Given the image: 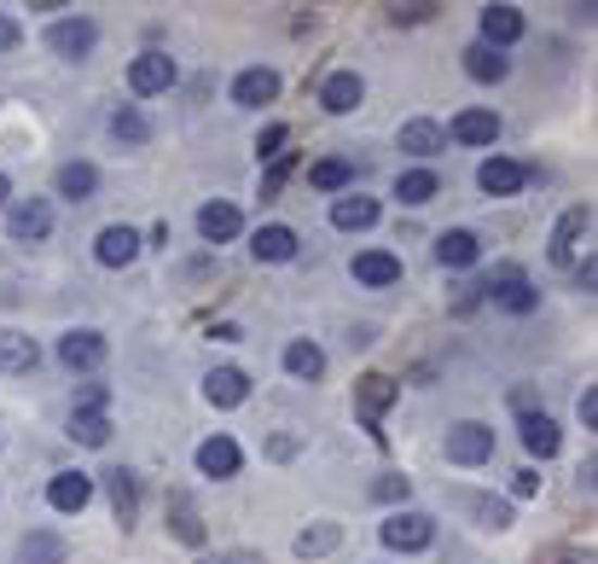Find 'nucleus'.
<instances>
[{"label": "nucleus", "mask_w": 598, "mask_h": 564, "mask_svg": "<svg viewBox=\"0 0 598 564\" xmlns=\"http://www.w3.org/2000/svg\"><path fill=\"white\" fill-rule=\"evenodd\" d=\"M378 536H384V547H396V553H424V547L436 541V518L431 512H389Z\"/></svg>", "instance_id": "f257e3e1"}, {"label": "nucleus", "mask_w": 598, "mask_h": 564, "mask_svg": "<svg viewBox=\"0 0 598 564\" xmlns=\"http://www.w3.org/2000/svg\"><path fill=\"white\" fill-rule=\"evenodd\" d=\"M448 459L453 466H483V459H494V431L483 419H465L448 431Z\"/></svg>", "instance_id": "f03ea898"}, {"label": "nucleus", "mask_w": 598, "mask_h": 564, "mask_svg": "<svg viewBox=\"0 0 598 564\" xmlns=\"http://www.w3.org/2000/svg\"><path fill=\"white\" fill-rule=\"evenodd\" d=\"M7 233L24 238V245L47 238V233H53V204H47V198H18V204L7 210Z\"/></svg>", "instance_id": "7ed1b4c3"}, {"label": "nucleus", "mask_w": 598, "mask_h": 564, "mask_svg": "<svg viewBox=\"0 0 598 564\" xmlns=\"http://www.w3.org/2000/svg\"><path fill=\"white\" fill-rule=\"evenodd\" d=\"M476 292H488V297L500 303V309H511V315H528V309H535V303H540V292H535V285L523 280L518 268H500V273H494V280H488V285H476Z\"/></svg>", "instance_id": "20e7f679"}, {"label": "nucleus", "mask_w": 598, "mask_h": 564, "mask_svg": "<svg viewBox=\"0 0 598 564\" xmlns=\"http://www.w3.org/2000/svg\"><path fill=\"white\" fill-rule=\"evenodd\" d=\"M94 41H99L94 19H59L53 29H47V47H53L59 59H88V53H94Z\"/></svg>", "instance_id": "39448f33"}, {"label": "nucleus", "mask_w": 598, "mask_h": 564, "mask_svg": "<svg viewBox=\"0 0 598 564\" xmlns=\"http://www.w3.org/2000/svg\"><path fill=\"white\" fill-rule=\"evenodd\" d=\"M128 88L140 94V99L175 88V59H169V53H140V59L128 64Z\"/></svg>", "instance_id": "423d86ee"}, {"label": "nucleus", "mask_w": 598, "mask_h": 564, "mask_svg": "<svg viewBox=\"0 0 598 564\" xmlns=\"http://www.w3.org/2000/svg\"><path fill=\"white\" fill-rule=\"evenodd\" d=\"M593 228V210L587 204H575V210H563V221L552 228V245H546V256H552V268H570L575 262V238Z\"/></svg>", "instance_id": "0eeeda50"}, {"label": "nucleus", "mask_w": 598, "mask_h": 564, "mask_svg": "<svg viewBox=\"0 0 598 564\" xmlns=\"http://www.w3.org/2000/svg\"><path fill=\"white\" fill-rule=\"evenodd\" d=\"M94 256H99V268H128L134 256H140V233L123 228V221H111V228L94 238Z\"/></svg>", "instance_id": "6e6552de"}, {"label": "nucleus", "mask_w": 598, "mask_h": 564, "mask_svg": "<svg viewBox=\"0 0 598 564\" xmlns=\"http://www.w3.org/2000/svg\"><path fill=\"white\" fill-rule=\"evenodd\" d=\"M59 361L71 367V372H94L99 361H105V338L88 332V327H82V332H64V338H59Z\"/></svg>", "instance_id": "1a4fd4ad"}, {"label": "nucleus", "mask_w": 598, "mask_h": 564, "mask_svg": "<svg viewBox=\"0 0 598 564\" xmlns=\"http://www.w3.org/2000/svg\"><path fill=\"white\" fill-rule=\"evenodd\" d=\"M396 396H401V384L384 379V372H366V379L354 384V402H361V419H366V425H378L389 407H396Z\"/></svg>", "instance_id": "9d476101"}, {"label": "nucleus", "mask_w": 598, "mask_h": 564, "mask_svg": "<svg viewBox=\"0 0 598 564\" xmlns=\"http://www.w3.org/2000/svg\"><path fill=\"white\" fill-rule=\"evenodd\" d=\"M361 94H366V82L354 71H332L326 82H320V106H326L332 117H349L354 106H361Z\"/></svg>", "instance_id": "9b49d317"}, {"label": "nucleus", "mask_w": 598, "mask_h": 564, "mask_svg": "<svg viewBox=\"0 0 598 564\" xmlns=\"http://www.w3.org/2000/svg\"><path fill=\"white\" fill-rule=\"evenodd\" d=\"M238 228H245V216H238V204H227V198H215V204H203V210H198V233L210 238V245L238 238Z\"/></svg>", "instance_id": "f8f14e48"}, {"label": "nucleus", "mask_w": 598, "mask_h": 564, "mask_svg": "<svg viewBox=\"0 0 598 564\" xmlns=\"http://www.w3.org/2000/svg\"><path fill=\"white\" fill-rule=\"evenodd\" d=\"M47 501H53V512H82L94 501V477L88 471H59L53 483H47Z\"/></svg>", "instance_id": "ddd939ff"}, {"label": "nucleus", "mask_w": 598, "mask_h": 564, "mask_svg": "<svg viewBox=\"0 0 598 564\" xmlns=\"http://www.w3.org/2000/svg\"><path fill=\"white\" fill-rule=\"evenodd\" d=\"M518 36H523V12L518 7H483V47L506 53Z\"/></svg>", "instance_id": "4468645a"}, {"label": "nucleus", "mask_w": 598, "mask_h": 564, "mask_svg": "<svg viewBox=\"0 0 598 564\" xmlns=\"http://www.w3.org/2000/svg\"><path fill=\"white\" fill-rule=\"evenodd\" d=\"M523 181H528V169H523V163H511V158H488L483 169H476V186H483L488 198H506V193H518Z\"/></svg>", "instance_id": "2eb2a0df"}, {"label": "nucleus", "mask_w": 598, "mask_h": 564, "mask_svg": "<svg viewBox=\"0 0 598 564\" xmlns=\"http://www.w3.org/2000/svg\"><path fill=\"white\" fill-rule=\"evenodd\" d=\"M238 466H245V454H238V442H233V437H210V442H198V471H203V477H233Z\"/></svg>", "instance_id": "dca6fc26"}, {"label": "nucleus", "mask_w": 598, "mask_h": 564, "mask_svg": "<svg viewBox=\"0 0 598 564\" xmlns=\"http://www.w3.org/2000/svg\"><path fill=\"white\" fill-rule=\"evenodd\" d=\"M250 256H256V262H290V256H297V233L279 228V221H273V228H256Z\"/></svg>", "instance_id": "f3484780"}, {"label": "nucleus", "mask_w": 598, "mask_h": 564, "mask_svg": "<svg viewBox=\"0 0 598 564\" xmlns=\"http://www.w3.org/2000/svg\"><path fill=\"white\" fill-rule=\"evenodd\" d=\"M476 256H483V238L465 233V228H453V233L436 238V262H441V268H471Z\"/></svg>", "instance_id": "a211bd4d"}, {"label": "nucleus", "mask_w": 598, "mask_h": 564, "mask_svg": "<svg viewBox=\"0 0 598 564\" xmlns=\"http://www.w3.org/2000/svg\"><path fill=\"white\" fill-rule=\"evenodd\" d=\"M203 396H210L215 407H238V402L250 396V379L238 367H215L210 379H203Z\"/></svg>", "instance_id": "6ab92c4d"}, {"label": "nucleus", "mask_w": 598, "mask_h": 564, "mask_svg": "<svg viewBox=\"0 0 598 564\" xmlns=\"http://www.w3.org/2000/svg\"><path fill=\"white\" fill-rule=\"evenodd\" d=\"M273 94H279V76H273L267 64H256V71H245L233 82V106H267Z\"/></svg>", "instance_id": "aec40b11"}, {"label": "nucleus", "mask_w": 598, "mask_h": 564, "mask_svg": "<svg viewBox=\"0 0 598 564\" xmlns=\"http://www.w3.org/2000/svg\"><path fill=\"white\" fill-rule=\"evenodd\" d=\"M453 140L494 146V140H500V117H494V111H459V117H453Z\"/></svg>", "instance_id": "412c9836"}, {"label": "nucleus", "mask_w": 598, "mask_h": 564, "mask_svg": "<svg viewBox=\"0 0 598 564\" xmlns=\"http://www.w3.org/2000/svg\"><path fill=\"white\" fill-rule=\"evenodd\" d=\"M354 280H361V285H396L401 280V256L361 250V256H354Z\"/></svg>", "instance_id": "4be33fe9"}, {"label": "nucleus", "mask_w": 598, "mask_h": 564, "mask_svg": "<svg viewBox=\"0 0 598 564\" xmlns=\"http://www.w3.org/2000/svg\"><path fill=\"white\" fill-rule=\"evenodd\" d=\"M378 221V198H361V193H349V198H337L332 204V228H344V233H361Z\"/></svg>", "instance_id": "5701e85b"}, {"label": "nucleus", "mask_w": 598, "mask_h": 564, "mask_svg": "<svg viewBox=\"0 0 598 564\" xmlns=\"http://www.w3.org/2000/svg\"><path fill=\"white\" fill-rule=\"evenodd\" d=\"M441 146H448V134H441L431 117H413V123H401V151H413V158H436Z\"/></svg>", "instance_id": "b1692460"}, {"label": "nucleus", "mask_w": 598, "mask_h": 564, "mask_svg": "<svg viewBox=\"0 0 598 564\" xmlns=\"http://www.w3.org/2000/svg\"><path fill=\"white\" fill-rule=\"evenodd\" d=\"M36 361H41L36 338H24V332H7V327H0V372H29Z\"/></svg>", "instance_id": "393cba45"}, {"label": "nucleus", "mask_w": 598, "mask_h": 564, "mask_svg": "<svg viewBox=\"0 0 598 564\" xmlns=\"http://www.w3.org/2000/svg\"><path fill=\"white\" fill-rule=\"evenodd\" d=\"M285 372H290V379H320V372H326V350H320V344H309V338H297V344H290L285 350Z\"/></svg>", "instance_id": "a878e982"}, {"label": "nucleus", "mask_w": 598, "mask_h": 564, "mask_svg": "<svg viewBox=\"0 0 598 564\" xmlns=\"http://www.w3.org/2000/svg\"><path fill=\"white\" fill-rule=\"evenodd\" d=\"M523 449L535 459H552L558 454V425L546 414H523Z\"/></svg>", "instance_id": "bb28decb"}, {"label": "nucleus", "mask_w": 598, "mask_h": 564, "mask_svg": "<svg viewBox=\"0 0 598 564\" xmlns=\"http://www.w3.org/2000/svg\"><path fill=\"white\" fill-rule=\"evenodd\" d=\"M18 564H64V541L53 529H29L24 547H18Z\"/></svg>", "instance_id": "cd10ccee"}, {"label": "nucleus", "mask_w": 598, "mask_h": 564, "mask_svg": "<svg viewBox=\"0 0 598 564\" xmlns=\"http://www.w3.org/2000/svg\"><path fill=\"white\" fill-rule=\"evenodd\" d=\"M94 186H99V169H94V163H64V169H59V193L71 198V204L94 198Z\"/></svg>", "instance_id": "c85d7f7f"}, {"label": "nucleus", "mask_w": 598, "mask_h": 564, "mask_svg": "<svg viewBox=\"0 0 598 564\" xmlns=\"http://www.w3.org/2000/svg\"><path fill=\"white\" fill-rule=\"evenodd\" d=\"M465 71H471L476 82H506L511 64H506V53H494V47L476 41V47H465Z\"/></svg>", "instance_id": "c756f323"}, {"label": "nucleus", "mask_w": 598, "mask_h": 564, "mask_svg": "<svg viewBox=\"0 0 598 564\" xmlns=\"http://www.w3.org/2000/svg\"><path fill=\"white\" fill-rule=\"evenodd\" d=\"M111 134H116L123 146H146V140H151V123H146L140 106H123V111L111 117Z\"/></svg>", "instance_id": "7c9ffc66"}, {"label": "nucleus", "mask_w": 598, "mask_h": 564, "mask_svg": "<svg viewBox=\"0 0 598 564\" xmlns=\"http://www.w3.org/2000/svg\"><path fill=\"white\" fill-rule=\"evenodd\" d=\"M436 193H441V181L431 175V169H407V175L396 181V198L401 204H431Z\"/></svg>", "instance_id": "2f4dec72"}, {"label": "nucleus", "mask_w": 598, "mask_h": 564, "mask_svg": "<svg viewBox=\"0 0 598 564\" xmlns=\"http://www.w3.org/2000/svg\"><path fill=\"white\" fill-rule=\"evenodd\" d=\"M354 181V163L349 158H326L309 169V186H320V193H344V186Z\"/></svg>", "instance_id": "473e14b6"}, {"label": "nucleus", "mask_w": 598, "mask_h": 564, "mask_svg": "<svg viewBox=\"0 0 598 564\" xmlns=\"http://www.w3.org/2000/svg\"><path fill=\"white\" fill-rule=\"evenodd\" d=\"M111 506H116V518H123V524L140 518V489H134V471H111Z\"/></svg>", "instance_id": "72a5a7b5"}, {"label": "nucleus", "mask_w": 598, "mask_h": 564, "mask_svg": "<svg viewBox=\"0 0 598 564\" xmlns=\"http://www.w3.org/2000/svg\"><path fill=\"white\" fill-rule=\"evenodd\" d=\"M337 541H344V529H337V524H314V529H302V536H297V559H320V553H332Z\"/></svg>", "instance_id": "f704fd0d"}, {"label": "nucleus", "mask_w": 598, "mask_h": 564, "mask_svg": "<svg viewBox=\"0 0 598 564\" xmlns=\"http://www.w3.org/2000/svg\"><path fill=\"white\" fill-rule=\"evenodd\" d=\"M71 437L82 442V449H105L111 419H105V414H71Z\"/></svg>", "instance_id": "c9c22d12"}, {"label": "nucleus", "mask_w": 598, "mask_h": 564, "mask_svg": "<svg viewBox=\"0 0 598 564\" xmlns=\"http://www.w3.org/2000/svg\"><path fill=\"white\" fill-rule=\"evenodd\" d=\"M290 169H297V158H290V151H279V158L267 163V175H262V198H279V186H285Z\"/></svg>", "instance_id": "e433bc0d"}, {"label": "nucleus", "mask_w": 598, "mask_h": 564, "mask_svg": "<svg viewBox=\"0 0 598 564\" xmlns=\"http://www.w3.org/2000/svg\"><path fill=\"white\" fill-rule=\"evenodd\" d=\"M175 536L180 541H203V524H198V512H192V501H175Z\"/></svg>", "instance_id": "4c0bfd02"}, {"label": "nucleus", "mask_w": 598, "mask_h": 564, "mask_svg": "<svg viewBox=\"0 0 598 564\" xmlns=\"http://www.w3.org/2000/svg\"><path fill=\"white\" fill-rule=\"evenodd\" d=\"M471 512L483 518V529H511V506L506 501H471Z\"/></svg>", "instance_id": "58836bf2"}, {"label": "nucleus", "mask_w": 598, "mask_h": 564, "mask_svg": "<svg viewBox=\"0 0 598 564\" xmlns=\"http://www.w3.org/2000/svg\"><path fill=\"white\" fill-rule=\"evenodd\" d=\"M105 402H111V390H105V384H82L76 414H105Z\"/></svg>", "instance_id": "ea45409f"}, {"label": "nucleus", "mask_w": 598, "mask_h": 564, "mask_svg": "<svg viewBox=\"0 0 598 564\" xmlns=\"http://www.w3.org/2000/svg\"><path fill=\"white\" fill-rule=\"evenodd\" d=\"M198 564H262V553H250V547H227V553H203Z\"/></svg>", "instance_id": "a19ab883"}, {"label": "nucleus", "mask_w": 598, "mask_h": 564, "mask_svg": "<svg viewBox=\"0 0 598 564\" xmlns=\"http://www.w3.org/2000/svg\"><path fill=\"white\" fill-rule=\"evenodd\" d=\"M279 146H285V123H273V128H262V140H256V158H279Z\"/></svg>", "instance_id": "79ce46f5"}, {"label": "nucleus", "mask_w": 598, "mask_h": 564, "mask_svg": "<svg viewBox=\"0 0 598 564\" xmlns=\"http://www.w3.org/2000/svg\"><path fill=\"white\" fill-rule=\"evenodd\" d=\"M575 414H581V425H587V431H593V425H598V390L587 384V390H581V402H575Z\"/></svg>", "instance_id": "37998d69"}, {"label": "nucleus", "mask_w": 598, "mask_h": 564, "mask_svg": "<svg viewBox=\"0 0 598 564\" xmlns=\"http://www.w3.org/2000/svg\"><path fill=\"white\" fill-rule=\"evenodd\" d=\"M436 7H389V24H424Z\"/></svg>", "instance_id": "c03bdc74"}, {"label": "nucleus", "mask_w": 598, "mask_h": 564, "mask_svg": "<svg viewBox=\"0 0 598 564\" xmlns=\"http://www.w3.org/2000/svg\"><path fill=\"white\" fill-rule=\"evenodd\" d=\"M18 36H24L18 19H7V12H0V53H12V47H18Z\"/></svg>", "instance_id": "a18cd8bd"}, {"label": "nucleus", "mask_w": 598, "mask_h": 564, "mask_svg": "<svg viewBox=\"0 0 598 564\" xmlns=\"http://www.w3.org/2000/svg\"><path fill=\"white\" fill-rule=\"evenodd\" d=\"M511 494H518V501H528V494H540V477H535V471H518V477H511Z\"/></svg>", "instance_id": "49530a36"}, {"label": "nucleus", "mask_w": 598, "mask_h": 564, "mask_svg": "<svg viewBox=\"0 0 598 564\" xmlns=\"http://www.w3.org/2000/svg\"><path fill=\"white\" fill-rule=\"evenodd\" d=\"M378 501H407V477H384V483H378Z\"/></svg>", "instance_id": "de8ad7c7"}, {"label": "nucleus", "mask_w": 598, "mask_h": 564, "mask_svg": "<svg viewBox=\"0 0 598 564\" xmlns=\"http://www.w3.org/2000/svg\"><path fill=\"white\" fill-rule=\"evenodd\" d=\"M210 338H215V344H238V338H245V332H238V327H227V320H221V327H210Z\"/></svg>", "instance_id": "09e8293b"}, {"label": "nucleus", "mask_w": 598, "mask_h": 564, "mask_svg": "<svg viewBox=\"0 0 598 564\" xmlns=\"http://www.w3.org/2000/svg\"><path fill=\"white\" fill-rule=\"evenodd\" d=\"M7 193H12V186H7V175H0V210H7Z\"/></svg>", "instance_id": "8fccbe9b"}]
</instances>
